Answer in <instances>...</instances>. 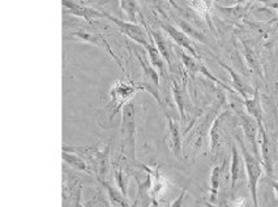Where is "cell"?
Returning <instances> with one entry per match:
<instances>
[{"label": "cell", "instance_id": "obj_9", "mask_svg": "<svg viewBox=\"0 0 278 207\" xmlns=\"http://www.w3.org/2000/svg\"><path fill=\"white\" fill-rule=\"evenodd\" d=\"M244 171H246V168H244L243 156L238 153L237 146H235V145H233V147H231V167H230L231 197H234V194H235L237 184L240 178L243 177Z\"/></svg>", "mask_w": 278, "mask_h": 207}, {"label": "cell", "instance_id": "obj_5", "mask_svg": "<svg viewBox=\"0 0 278 207\" xmlns=\"http://www.w3.org/2000/svg\"><path fill=\"white\" fill-rule=\"evenodd\" d=\"M105 17L107 20H110L112 24H115L119 28V30L125 34L129 39H132L133 42L141 45L144 48H147L148 46L151 45L153 39L149 34L145 33V30L141 28L140 25H137L136 23H131V21H123V20H119L116 17L111 16L109 13H105Z\"/></svg>", "mask_w": 278, "mask_h": 207}, {"label": "cell", "instance_id": "obj_15", "mask_svg": "<svg viewBox=\"0 0 278 207\" xmlns=\"http://www.w3.org/2000/svg\"><path fill=\"white\" fill-rule=\"evenodd\" d=\"M149 35L152 37L153 42L156 43L157 48L160 50V52L162 54L163 59L167 61L169 67L171 68V54H170V47L169 43H167L166 38L163 37V34L161 32H156V30H149Z\"/></svg>", "mask_w": 278, "mask_h": 207}, {"label": "cell", "instance_id": "obj_25", "mask_svg": "<svg viewBox=\"0 0 278 207\" xmlns=\"http://www.w3.org/2000/svg\"><path fill=\"white\" fill-rule=\"evenodd\" d=\"M272 186H273V190H274L275 197H277V199H278V182L277 181H272Z\"/></svg>", "mask_w": 278, "mask_h": 207}, {"label": "cell", "instance_id": "obj_12", "mask_svg": "<svg viewBox=\"0 0 278 207\" xmlns=\"http://www.w3.org/2000/svg\"><path fill=\"white\" fill-rule=\"evenodd\" d=\"M167 123H169L170 149L176 158H182V136H180L179 125L170 115H167Z\"/></svg>", "mask_w": 278, "mask_h": 207}, {"label": "cell", "instance_id": "obj_3", "mask_svg": "<svg viewBox=\"0 0 278 207\" xmlns=\"http://www.w3.org/2000/svg\"><path fill=\"white\" fill-rule=\"evenodd\" d=\"M138 87L136 82L132 81H118L110 91V103L107 106V111H110V121H112L114 116L119 111H122L123 107L128 102H131L132 96L137 91Z\"/></svg>", "mask_w": 278, "mask_h": 207}, {"label": "cell", "instance_id": "obj_11", "mask_svg": "<svg viewBox=\"0 0 278 207\" xmlns=\"http://www.w3.org/2000/svg\"><path fill=\"white\" fill-rule=\"evenodd\" d=\"M259 134H260V146H261V159L262 166L266 168V172L269 176H273V160L272 151H270V142L266 136V132L264 129V125L259 124Z\"/></svg>", "mask_w": 278, "mask_h": 207}, {"label": "cell", "instance_id": "obj_4", "mask_svg": "<svg viewBox=\"0 0 278 207\" xmlns=\"http://www.w3.org/2000/svg\"><path fill=\"white\" fill-rule=\"evenodd\" d=\"M138 61L143 68V78L138 82H136L138 90L148 91L153 95L157 102L162 106V100L160 96V76H158V70L151 64V61H145L140 54H136Z\"/></svg>", "mask_w": 278, "mask_h": 207}, {"label": "cell", "instance_id": "obj_2", "mask_svg": "<svg viewBox=\"0 0 278 207\" xmlns=\"http://www.w3.org/2000/svg\"><path fill=\"white\" fill-rule=\"evenodd\" d=\"M238 144H239L240 150H242V156H243L244 160V168H246L247 180H248V186L249 191H251V197H252L253 206L260 207L259 201H257V184H259V180L262 173V163L260 162L257 156L249 153L247 147L244 146L243 141L240 140L239 137H238Z\"/></svg>", "mask_w": 278, "mask_h": 207}, {"label": "cell", "instance_id": "obj_19", "mask_svg": "<svg viewBox=\"0 0 278 207\" xmlns=\"http://www.w3.org/2000/svg\"><path fill=\"white\" fill-rule=\"evenodd\" d=\"M226 163H224L222 166H216L215 168L212 169L211 175V201L215 202L217 199L218 190H220V184H221V176H222V171H224V167Z\"/></svg>", "mask_w": 278, "mask_h": 207}, {"label": "cell", "instance_id": "obj_22", "mask_svg": "<svg viewBox=\"0 0 278 207\" xmlns=\"http://www.w3.org/2000/svg\"><path fill=\"white\" fill-rule=\"evenodd\" d=\"M115 180H116V184H118V188L120 189V193H122V194L124 195V197L128 199L127 182H125V177L123 176V171H122V168H120V167H119L118 171L115 172Z\"/></svg>", "mask_w": 278, "mask_h": 207}, {"label": "cell", "instance_id": "obj_8", "mask_svg": "<svg viewBox=\"0 0 278 207\" xmlns=\"http://www.w3.org/2000/svg\"><path fill=\"white\" fill-rule=\"evenodd\" d=\"M63 6L65 8V13H71V15H75L77 17H81L89 24H92L96 19L105 17V13L93 10V8L80 6V4L71 2V0H63Z\"/></svg>", "mask_w": 278, "mask_h": 207}, {"label": "cell", "instance_id": "obj_24", "mask_svg": "<svg viewBox=\"0 0 278 207\" xmlns=\"http://www.w3.org/2000/svg\"><path fill=\"white\" fill-rule=\"evenodd\" d=\"M74 207H83V204H81V186H79V190H77L76 202H75Z\"/></svg>", "mask_w": 278, "mask_h": 207}, {"label": "cell", "instance_id": "obj_10", "mask_svg": "<svg viewBox=\"0 0 278 207\" xmlns=\"http://www.w3.org/2000/svg\"><path fill=\"white\" fill-rule=\"evenodd\" d=\"M240 121H242V129H243L246 138L251 144L253 149V155L259 158L260 151L257 146V134H259V124L257 121L251 115H240ZM260 159V158H259Z\"/></svg>", "mask_w": 278, "mask_h": 207}, {"label": "cell", "instance_id": "obj_17", "mask_svg": "<svg viewBox=\"0 0 278 207\" xmlns=\"http://www.w3.org/2000/svg\"><path fill=\"white\" fill-rule=\"evenodd\" d=\"M63 159L64 162L68 163V164L74 167V168L80 169V171H84V172H90L88 164L84 162V159H81L80 155L77 153L63 149Z\"/></svg>", "mask_w": 278, "mask_h": 207}, {"label": "cell", "instance_id": "obj_20", "mask_svg": "<svg viewBox=\"0 0 278 207\" xmlns=\"http://www.w3.org/2000/svg\"><path fill=\"white\" fill-rule=\"evenodd\" d=\"M182 61L183 65H184L185 69H187V72L191 74V77H195L196 73H200V72H201L202 64L200 63L198 59L193 58V56L185 54V52H182Z\"/></svg>", "mask_w": 278, "mask_h": 207}, {"label": "cell", "instance_id": "obj_13", "mask_svg": "<svg viewBox=\"0 0 278 207\" xmlns=\"http://www.w3.org/2000/svg\"><path fill=\"white\" fill-rule=\"evenodd\" d=\"M218 64H220L221 67H224L225 69L227 70V72H229V73H230V76H231V82H233V86H234V89L237 90L238 92H239L240 95L243 96L244 99H248V98H251V96L253 95V94H255V91L252 92V90L249 89L248 86H247L246 83L243 82V80H242V78H240L239 76H238L237 74V72H235V70L234 69H231L230 67H227V65H225L224 63H222V61H220L218 60Z\"/></svg>", "mask_w": 278, "mask_h": 207}, {"label": "cell", "instance_id": "obj_21", "mask_svg": "<svg viewBox=\"0 0 278 207\" xmlns=\"http://www.w3.org/2000/svg\"><path fill=\"white\" fill-rule=\"evenodd\" d=\"M171 86H173V94H174V98H175L176 106H178V110H179L180 118H182V121H184V119H185L184 91H182V90H180V87L178 86V83H176L175 80L171 81Z\"/></svg>", "mask_w": 278, "mask_h": 207}, {"label": "cell", "instance_id": "obj_14", "mask_svg": "<svg viewBox=\"0 0 278 207\" xmlns=\"http://www.w3.org/2000/svg\"><path fill=\"white\" fill-rule=\"evenodd\" d=\"M244 105H246L248 115L252 116L257 121V124H262V110L261 105H260V98L257 90H256L255 94L251 98L244 99Z\"/></svg>", "mask_w": 278, "mask_h": 207}, {"label": "cell", "instance_id": "obj_6", "mask_svg": "<svg viewBox=\"0 0 278 207\" xmlns=\"http://www.w3.org/2000/svg\"><path fill=\"white\" fill-rule=\"evenodd\" d=\"M70 38H77V39H80V41H83V42L90 43V45L97 46V47H101L102 50H105V51L109 54V56L112 59V60L118 64V67L120 68L123 72H125V68L123 67L122 60H120V59L116 56L115 52L112 51L111 46L109 45V42L106 41V38L103 37L102 34H101V33H96V32L93 33V32H85V30H77V32H72V34H71Z\"/></svg>", "mask_w": 278, "mask_h": 207}, {"label": "cell", "instance_id": "obj_16", "mask_svg": "<svg viewBox=\"0 0 278 207\" xmlns=\"http://www.w3.org/2000/svg\"><path fill=\"white\" fill-rule=\"evenodd\" d=\"M120 8H122L123 13L128 19V21H131V23H136L137 16H143L140 12L137 0H120Z\"/></svg>", "mask_w": 278, "mask_h": 207}, {"label": "cell", "instance_id": "obj_18", "mask_svg": "<svg viewBox=\"0 0 278 207\" xmlns=\"http://www.w3.org/2000/svg\"><path fill=\"white\" fill-rule=\"evenodd\" d=\"M148 51V55H149V61H151V64L153 65L154 68H156L160 73H162L163 72V68H165V59H163L162 54L160 52V50L157 48L156 43L154 42H152L151 45L148 46L147 48H145Z\"/></svg>", "mask_w": 278, "mask_h": 207}, {"label": "cell", "instance_id": "obj_7", "mask_svg": "<svg viewBox=\"0 0 278 207\" xmlns=\"http://www.w3.org/2000/svg\"><path fill=\"white\" fill-rule=\"evenodd\" d=\"M160 25L161 28L171 37V39L175 42L176 45L179 46V47H182L184 51L188 52L191 56H193V58L200 60V55L197 54L196 48L192 45L191 38H189L188 35L185 34L183 30H179L178 28H175V26H174L173 24H170L169 21H160Z\"/></svg>", "mask_w": 278, "mask_h": 207}, {"label": "cell", "instance_id": "obj_23", "mask_svg": "<svg viewBox=\"0 0 278 207\" xmlns=\"http://www.w3.org/2000/svg\"><path fill=\"white\" fill-rule=\"evenodd\" d=\"M185 194H187V189H183V190L180 191L179 197L175 198V199H174V201L170 203L169 207H182L183 202H184Z\"/></svg>", "mask_w": 278, "mask_h": 207}, {"label": "cell", "instance_id": "obj_26", "mask_svg": "<svg viewBox=\"0 0 278 207\" xmlns=\"http://www.w3.org/2000/svg\"><path fill=\"white\" fill-rule=\"evenodd\" d=\"M169 3H170V4H171V6H173V7H174V8H176V10H178V11H180V7H179V6H178V4H176V3H175V2H174V0H169Z\"/></svg>", "mask_w": 278, "mask_h": 207}, {"label": "cell", "instance_id": "obj_1", "mask_svg": "<svg viewBox=\"0 0 278 207\" xmlns=\"http://www.w3.org/2000/svg\"><path fill=\"white\" fill-rule=\"evenodd\" d=\"M123 138V149L132 160H136V106L128 102L122 110V127H120Z\"/></svg>", "mask_w": 278, "mask_h": 207}]
</instances>
